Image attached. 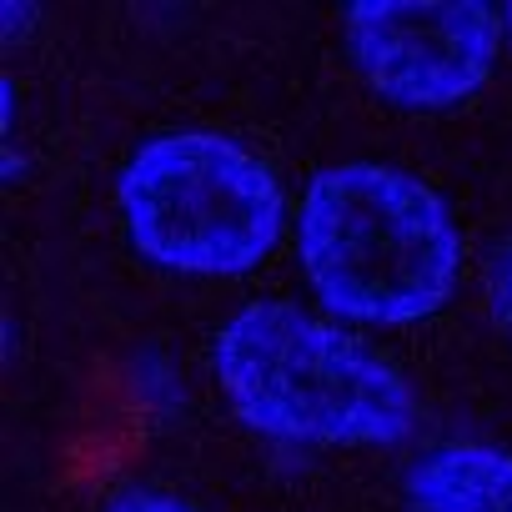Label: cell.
Here are the masks:
<instances>
[{"label": "cell", "mask_w": 512, "mask_h": 512, "mask_svg": "<svg viewBox=\"0 0 512 512\" xmlns=\"http://www.w3.org/2000/svg\"><path fill=\"white\" fill-rule=\"evenodd\" d=\"M507 16V46H512V11H502Z\"/></svg>", "instance_id": "obj_8"}, {"label": "cell", "mask_w": 512, "mask_h": 512, "mask_svg": "<svg viewBox=\"0 0 512 512\" xmlns=\"http://www.w3.org/2000/svg\"><path fill=\"white\" fill-rule=\"evenodd\" d=\"M487 307H492L497 332H502L507 347H512V236L497 241L492 262H487Z\"/></svg>", "instance_id": "obj_6"}, {"label": "cell", "mask_w": 512, "mask_h": 512, "mask_svg": "<svg viewBox=\"0 0 512 512\" xmlns=\"http://www.w3.org/2000/svg\"><path fill=\"white\" fill-rule=\"evenodd\" d=\"M407 512H512V452L492 442H437L407 472Z\"/></svg>", "instance_id": "obj_5"}, {"label": "cell", "mask_w": 512, "mask_h": 512, "mask_svg": "<svg viewBox=\"0 0 512 512\" xmlns=\"http://www.w3.org/2000/svg\"><path fill=\"white\" fill-rule=\"evenodd\" d=\"M342 46L387 106L452 111L492 81L507 16L472 0H382L342 16Z\"/></svg>", "instance_id": "obj_4"}, {"label": "cell", "mask_w": 512, "mask_h": 512, "mask_svg": "<svg viewBox=\"0 0 512 512\" xmlns=\"http://www.w3.org/2000/svg\"><path fill=\"white\" fill-rule=\"evenodd\" d=\"M297 262L332 317L412 327L452 302L462 231L422 176L387 161H342L312 176L297 206Z\"/></svg>", "instance_id": "obj_1"}, {"label": "cell", "mask_w": 512, "mask_h": 512, "mask_svg": "<svg viewBox=\"0 0 512 512\" xmlns=\"http://www.w3.org/2000/svg\"><path fill=\"white\" fill-rule=\"evenodd\" d=\"M211 367L231 412L277 442L387 447L412 432V387L357 332L292 302H251L226 317Z\"/></svg>", "instance_id": "obj_2"}, {"label": "cell", "mask_w": 512, "mask_h": 512, "mask_svg": "<svg viewBox=\"0 0 512 512\" xmlns=\"http://www.w3.org/2000/svg\"><path fill=\"white\" fill-rule=\"evenodd\" d=\"M116 211L141 262L201 282L256 272L287 226L277 171L216 131H166L136 146Z\"/></svg>", "instance_id": "obj_3"}, {"label": "cell", "mask_w": 512, "mask_h": 512, "mask_svg": "<svg viewBox=\"0 0 512 512\" xmlns=\"http://www.w3.org/2000/svg\"><path fill=\"white\" fill-rule=\"evenodd\" d=\"M111 512H196V507L181 497H161V492H121Z\"/></svg>", "instance_id": "obj_7"}]
</instances>
